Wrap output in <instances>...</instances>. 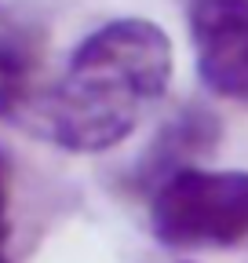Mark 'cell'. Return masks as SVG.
Here are the masks:
<instances>
[{
    "instance_id": "obj_5",
    "label": "cell",
    "mask_w": 248,
    "mask_h": 263,
    "mask_svg": "<svg viewBox=\"0 0 248 263\" xmlns=\"http://www.w3.org/2000/svg\"><path fill=\"white\" fill-rule=\"evenodd\" d=\"M33 66H37L33 33L0 11V117H8L26 99Z\"/></svg>"
},
{
    "instance_id": "obj_3",
    "label": "cell",
    "mask_w": 248,
    "mask_h": 263,
    "mask_svg": "<svg viewBox=\"0 0 248 263\" xmlns=\"http://www.w3.org/2000/svg\"><path fill=\"white\" fill-rule=\"evenodd\" d=\"M197 77L212 95L248 99V0H190Z\"/></svg>"
},
{
    "instance_id": "obj_6",
    "label": "cell",
    "mask_w": 248,
    "mask_h": 263,
    "mask_svg": "<svg viewBox=\"0 0 248 263\" xmlns=\"http://www.w3.org/2000/svg\"><path fill=\"white\" fill-rule=\"evenodd\" d=\"M8 241H11V223H8V154L0 150V263H11Z\"/></svg>"
},
{
    "instance_id": "obj_1",
    "label": "cell",
    "mask_w": 248,
    "mask_h": 263,
    "mask_svg": "<svg viewBox=\"0 0 248 263\" xmlns=\"http://www.w3.org/2000/svg\"><path fill=\"white\" fill-rule=\"evenodd\" d=\"M175 51L153 18H113L73 48L51 99L44 128L70 154H106L139 128L172 84Z\"/></svg>"
},
{
    "instance_id": "obj_2",
    "label": "cell",
    "mask_w": 248,
    "mask_h": 263,
    "mask_svg": "<svg viewBox=\"0 0 248 263\" xmlns=\"http://www.w3.org/2000/svg\"><path fill=\"white\" fill-rule=\"evenodd\" d=\"M150 234L164 249H234L248 241V172L186 168L150 194Z\"/></svg>"
},
{
    "instance_id": "obj_4",
    "label": "cell",
    "mask_w": 248,
    "mask_h": 263,
    "mask_svg": "<svg viewBox=\"0 0 248 263\" xmlns=\"http://www.w3.org/2000/svg\"><path fill=\"white\" fill-rule=\"evenodd\" d=\"M223 139V121L212 106L204 103H190L179 114H172L157 136L150 139V146L139 154L135 168H132V186L135 190H157L164 186L172 176L197 168V157L212 154Z\"/></svg>"
}]
</instances>
